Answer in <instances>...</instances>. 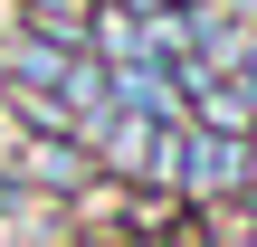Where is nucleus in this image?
Returning <instances> with one entry per match:
<instances>
[{
  "label": "nucleus",
  "instance_id": "f257e3e1",
  "mask_svg": "<svg viewBox=\"0 0 257 247\" xmlns=\"http://www.w3.org/2000/svg\"><path fill=\"white\" fill-rule=\"evenodd\" d=\"M19 10H29V29H38V38H76V29L95 19V0H19Z\"/></svg>",
  "mask_w": 257,
  "mask_h": 247
},
{
  "label": "nucleus",
  "instance_id": "f03ea898",
  "mask_svg": "<svg viewBox=\"0 0 257 247\" xmlns=\"http://www.w3.org/2000/svg\"><path fill=\"white\" fill-rule=\"evenodd\" d=\"M124 10H162V0H124Z\"/></svg>",
  "mask_w": 257,
  "mask_h": 247
}]
</instances>
